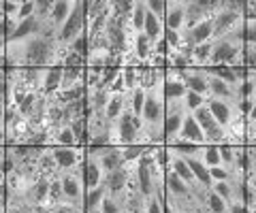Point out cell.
<instances>
[{
    "label": "cell",
    "instance_id": "33",
    "mask_svg": "<svg viewBox=\"0 0 256 213\" xmlns=\"http://www.w3.org/2000/svg\"><path fill=\"white\" fill-rule=\"evenodd\" d=\"M52 6H54V0H34V17L38 21H45L52 13Z\"/></svg>",
    "mask_w": 256,
    "mask_h": 213
},
{
    "label": "cell",
    "instance_id": "41",
    "mask_svg": "<svg viewBox=\"0 0 256 213\" xmlns=\"http://www.w3.org/2000/svg\"><path fill=\"white\" fill-rule=\"evenodd\" d=\"M4 141H6V132L4 128H0V149H4Z\"/></svg>",
    "mask_w": 256,
    "mask_h": 213
},
{
    "label": "cell",
    "instance_id": "16",
    "mask_svg": "<svg viewBox=\"0 0 256 213\" xmlns=\"http://www.w3.org/2000/svg\"><path fill=\"white\" fill-rule=\"evenodd\" d=\"M82 177H84V186L86 190H94L102 184V171L96 162V158L86 149V158H84V164H82Z\"/></svg>",
    "mask_w": 256,
    "mask_h": 213
},
{
    "label": "cell",
    "instance_id": "35",
    "mask_svg": "<svg viewBox=\"0 0 256 213\" xmlns=\"http://www.w3.org/2000/svg\"><path fill=\"white\" fill-rule=\"evenodd\" d=\"M146 2V9L150 13H154L156 17L164 19V11H166V0H143Z\"/></svg>",
    "mask_w": 256,
    "mask_h": 213
},
{
    "label": "cell",
    "instance_id": "31",
    "mask_svg": "<svg viewBox=\"0 0 256 213\" xmlns=\"http://www.w3.org/2000/svg\"><path fill=\"white\" fill-rule=\"evenodd\" d=\"M98 213H126V209H124V203H122L120 196L107 194L105 199H102V203H100Z\"/></svg>",
    "mask_w": 256,
    "mask_h": 213
},
{
    "label": "cell",
    "instance_id": "8",
    "mask_svg": "<svg viewBox=\"0 0 256 213\" xmlns=\"http://www.w3.org/2000/svg\"><path fill=\"white\" fill-rule=\"evenodd\" d=\"M50 154L56 162V169L62 175V173H70L82 169L84 158H86V147H60V145H52Z\"/></svg>",
    "mask_w": 256,
    "mask_h": 213
},
{
    "label": "cell",
    "instance_id": "20",
    "mask_svg": "<svg viewBox=\"0 0 256 213\" xmlns=\"http://www.w3.org/2000/svg\"><path fill=\"white\" fill-rule=\"evenodd\" d=\"M73 6H75V0H54V6H52V13H50V17H47V21H50L56 30H60L62 23L68 19Z\"/></svg>",
    "mask_w": 256,
    "mask_h": 213
},
{
    "label": "cell",
    "instance_id": "28",
    "mask_svg": "<svg viewBox=\"0 0 256 213\" xmlns=\"http://www.w3.org/2000/svg\"><path fill=\"white\" fill-rule=\"evenodd\" d=\"M198 158H201V162L205 164L207 169L212 167H218L220 162V152H218V145H203L201 147V154H198Z\"/></svg>",
    "mask_w": 256,
    "mask_h": 213
},
{
    "label": "cell",
    "instance_id": "39",
    "mask_svg": "<svg viewBox=\"0 0 256 213\" xmlns=\"http://www.w3.org/2000/svg\"><path fill=\"white\" fill-rule=\"evenodd\" d=\"M228 213H250V209H248V205L244 201H235L228 205Z\"/></svg>",
    "mask_w": 256,
    "mask_h": 213
},
{
    "label": "cell",
    "instance_id": "6",
    "mask_svg": "<svg viewBox=\"0 0 256 213\" xmlns=\"http://www.w3.org/2000/svg\"><path fill=\"white\" fill-rule=\"evenodd\" d=\"M164 124H162V145H173L178 143L180 130L184 126V120H186V107H184V98L182 100H164Z\"/></svg>",
    "mask_w": 256,
    "mask_h": 213
},
{
    "label": "cell",
    "instance_id": "43",
    "mask_svg": "<svg viewBox=\"0 0 256 213\" xmlns=\"http://www.w3.org/2000/svg\"><path fill=\"white\" fill-rule=\"evenodd\" d=\"M2 158H4V149H0V162H2Z\"/></svg>",
    "mask_w": 256,
    "mask_h": 213
},
{
    "label": "cell",
    "instance_id": "4",
    "mask_svg": "<svg viewBox=\"0 0 256 213\" xmlns=\"http://www.w3.org/2000/svg\"><path fill=\"white\" fill-rule=\"evenodd\" d=\"M109 139H111V145H116V147L134 145V143L143 145V143H141V139H143V124H141V117L134 115V113H130V111H124L114 124H111Z\"/></svg>",
    "mask_w": 256,
    "mask_h": 213
},
{
    "label": "cell",
    "instance_id": "1",
    "mask_svg": "<svg viewBox=\"0 0 256 213\" xmlns=\"http://www.w3.org/2000/svg\"><path fill=\"white\" fill-rule=\"evenodd\" d=\"M4 56L11 66H36L47 68L62 64L64 49L58 45V41H50L43 36H30L28 41L22 43H6Z\"/></svg>",
    "mask_w": 256,
    "mask_h": 213
},
{
    "label": "cell",
    "instance_id": "32",
    "mask_svg": "<svg viewBox=\"0 0 256 213\" xmlns=\"http://www.w3.org/2000/svg\"><path fill=\"white\" fill-rule=\"evenodd\" d=\"M141 213H164V201L162 196H150V199H143V209Z\"/></svg>",
    "mask_w": 256,
    "mask_h": 213
},
{
    "label": "cell",
    "instance_id": "13",
    "mask_svg": "<svg viewBox=\"0 0 256 213\" xmlns=\"http://www.w3.org/2000/svg\"><path fill=\"white\" fill-rule=\"evenodd\" d=\"M214 17H205L201 21L192 23L184 30V41H186L188 47H196V45H203V43H212L214 41Z\"/></svg>",
    "mask_w": 256,
    "mask_h": 213
},
{
    "label": "cell",
    "instance_id": "30",
    "mask_svg": "<svg viewBox=\"0 0 256 213\" xmlns=\"http://www.w3.org/2000/svg\"><path fill=\"white\" fill-rule=\"evenodd\" d=\"M64 203V194H62V184H60V175L50 179V192H47V205L54 207V205Z\"/></svg>",
    "mask_w": 256,
    "mask_h": 213
},
{
    "label": "cell",
    "instance_id": "26",
    "mask_svg": "<svg viewBox=\"0 0 256 213\" xmlns=\"http://www.w3.org/2000/svg\"><path fill=\"white\" fill-rule=\"evenodd\" d=\"M36 100H38V92L30 90L26 96L20 100V105L15 107V113H18L20 117H24V120H28V117L32 115V111H34V107H36Z\"/></svg>",
    "mask_w": 256,
    "mask_h": 213
},
{
    "label": "cell",
    "instance_id": "14",
    "mask_svg": "<svg viewBox=\"0 0 256 213\" xmlns=\"http://www.w3.org/2000/svg\"><path fill=\"white\" fill-rule=\"evenodd\" d=\"M164 28L184 32L186 30V0H166L164 11Z\"/></svg>",
    "mask_w": 256,
    "mask_h": 213
},
{
    "label": "cell",
    "instance_id": "9",
    "mask_svg": "<svg viewBox=\"0 0 256 213\" xmlns=\"http://www.w3.org/2000/svg\"><path fill=\"white\" fill-rule=\"evenodd\" d=\"M60 184H62L64 203H70V205H79V207H84L86 186H84L82 169L70 171V173H62V175H60Z\"/></svg>",
    "mask_w": 256,
    "mask_h": 213
},
{
    "label": "cell",
    "instance_id": "42",
    "mask_svg": "<svg viewBox=\"0 0 256 213\" xmlns=\"http://www.w3.org/2000/svg\"><path fill=\"white\" fill-rule=\"evenodd\" d=\"M4 179H6V175H4V171H2V169H0V186H2V184H4Z\"/></svg>",
    "mask_w": 256,
    "mask_h": 213
},
{
    "label": "cell",
    "instance_id": "40",
    "mask_svg": "<svg viewBox=\"0 0 256 213\" xmlns=\"http://www.w3.org/2000/svg\"><path fill=\"white\" fill-rule=\"evenodd\" d=\"M4 122H6V100L0 98V128H4Z\"/></svg>",
    "mask_w": 256,
    "mask_h": 213
},
{
    "label": "cell",
    "instance_id": "22",
    "mask_svg": "<svg viewBox=\"0 0 256 213\" xmlns=\"http://www.w3.org/2000/svg\"><path fill=\"white\" fill-rule=\"evenodd\" d=\"M124 111H128V96H126V94H111L105 111H102V113H105V117L111 124H114Z\"/></svg>",
    "mask_w": 256,
    "mask_h": 213
},
{
    "label": "cell",
    "instance_id": "3",
    "mask_svg": "<svg viewBox=\"0 0 256 213\" xmlns=\"http://www.w3.org/2000/svg\"><path fill=\"white\" fill-rule=\"evenodd\" d=\"M237 64H244V26L233 30L226 36H218L212 41L210 66H237Z\"/></svg>",
    "mask_w": 256,
    "mask_h": 213
},
{
    "label": "cell",
    "instance_id": "34",
    "mask_svg": "<svg viewBox=\"0 0 256 213\" xmlns=\"http://www.w3.org/2000/svg\"><path fill=\"white\" fill-rule=\"evenodd\" d=\"M205 102H207V98L198 96V94H194V92H186V94H184V107H186L188 113H192L198 107H203Z\"/></svg>",
    "mask_w": 256,
    "mask_h": 213
},
{
    "label": "cell",
    "instance_id": "36",
    "mask_svg": "<svg viewBox=\"0 0 256 213\" xmlns=\"http://www.w3.org/2000/svg\"><path fill=\"white\" fill-rule=\"evenodd\" d=\"M28 17H34V0H24V2H20L18 17H15V21H24Z\"/></svg>",
    "mask_w": 256,
    "mask_h": 213
},
{
    "label": "cell",
    "instance_id": "2",
    "mask_svg": "<svg viewBox=\"0 0 256 213\" xmlns=\"http://www.w3.org/2000/svg\"><path fill=\"white\" fill-rule=\"evenodd\" d=\"M164 94L162 83L146 90V100L141 109V124H143V145H162V124H164Z\"/></svg>",
    "mask_w": 256,
    "mask_h": 213
},
{
    "label": "cell",
    "instance_id": "25",
    "mask_svg": "<svg viewBox=\"0 0 256 213\" xmlns=\"http://www.w3.org/2000/svg\"><path fill=\"white\" fill-rule=\"evenodd\" d=\"M107 196V190L102 188V184L98 188H94V190H86V196H84V211L86 213H94L100 209V203L102 199Z\"/></svg>",
    "mask_w": 256,
    "mask_h": 213
},
{
    "label": "cell",
    "instance_id": "27",
    "mask_svg": "<svg viewBox=\"0 0 256 213\" xmlns=\"http://www.w3.org/2000/svg\"><path fill=\"white\" fill-rule=\"evenodd\" d=\"M148 147H150V145H139V143H134V145H124V147H120V152H122V158H124L126 164H134V162H139L141 158L146 156Z\"/></svg>",
    "mask_w": 256,
    "mask_h": 213
},
{
    "label": "cell",
    "instance_id": "12",
    "mask_svg": "<svg viewBox=\"0 0 256 213\" xmlns=\"http://www.w3.org/2000/svg\"><path fill=\"white\" fill-rule=\"evenodd\" d=\"M86 149L96 158V162H98L102 175H107V173H111V171L122 169L126 164L124 158H122V152H120V147H116V145H105V147H98V149L86 147Z\"/></svg>",
    "mask_w": 256,
    "mask_h": 213
},
{
    "label": "cell",
    "instance_id": "10",
    "mask_svg": "<svg viewBox=\"0 0 256 213\" xmlns=\"http://www.w3.org/2000/svg\"><path fill=\"white\" fill-rule=\"evenodd\" d=\"M242 26H244V15L233 11V9H228V6H224V2L220 0V9L214 15V32H216L214 38L226 36V34H230L233 30L242 28Z\"/></svg>",
    "mask_w": 256,
    "mask_h": 213
},
{
    "label": "cell",
    "instance_id": "21",
    "mask_svg": "<svg viewBox=\"0 0 256 213\" xmlns=\"http://www.w3.org/2000/svg\"><path fill=\"white\" fill-rule=\"evenodd\" d=\"M132 53H134V58L139 60V64H148L152 53H154V43H152L143 32L134 34V38H132Z\"/></svg>",
    "mask_w": 256,
    "mask_h": 213
},
{
    "label": "cell",
    "instance_id": "18",
    "mask_svg": "<svg viewBox=\"0 0 256 213\" xmlns=\"http://www.w3.org/2000/svg\"><path fill=\"white\" fill-rule=\"evenodd\" d=\"M186 162H188V167H190V171H192V175H194V179H196V186H198V192H207L212 188V175H210V169L205 167V164L201 162V158L198 156H188L186 158Z\"/></svg>",
    "mask_w": 256,
    "mask_h": 213
},
{
    "label": "cell",
    "instance_id": "11",
    "mask_svg": "<svg viewBox=\"0 0 256 213\" xmlns=\"http://www.w3.org/2000/svg\"><path fill=\"white\" fill-rule=\"evenodd\" d=\"M182 79L188 92H194L203 98H210V73L198 66H186L182 70Z\"/></svg>",
    "mask_w": 256,
    "mask_h": 213
},
{
    "label": "cell",
    "instance_id": "7",
    "mask_svg": "<svg viewBox=\"0 0 256 213\" xmlns=\"http://www.w3.org/2000/svg\"><path fill=\"white\" fill-rule=\"evenodd\" d=\"M190 115L194 117L198 126H201V130H203V135H205V143H207V145H224V143L235 145L233 137H230L228 132L224 130L222 126L214 120V115L210 113V109H207L205 105H203V107H198V109H194V111H192Z\"/></svg>",
    "mask_w": 256,
    "mask_h": 213
},
{
    "label": "cell",
    "instance_id": "15",
    "mask_svg": "<svg viewBox=\"0 0 256 213\" xmlns=\"http://www.w3.org/2000/svg\"><path fill=\"white\" fill-rule=\"evenodd\" d=\"M186 85L182 79V70L178 68H164V81H162V94L164 100H182L186 94Z\"/></svg>",
    "mask_w": 256,
    "mask_h": 213
},
{
    "label": "cell",
    "instance_id": "19",
    "mask_svg": "<svg viewBox=\"0 0 256 213\" xmlns=\"http://www.w3.org/2000/svg\"><path fill=\"white\" fill-rule=\"evenodd\" d=\"M62 90V64L56 66H47L45 75H43V83H41V92L43 96H54Z\"/></svg>",
    "mask_w": 256,
    "mask_h": 213
},
{
    "label": "cell",
    "instance_id": "17",
    "mask_svg": "<svg viewBox=\"0 0 256 213\" xmlns=\"http://www.w3.org/2000/svg\"><path fill=\"white\" fill-rule=\"evenodd\" d=\"M178 143H190V145H207L205 143V135L201 130V126L196 124V120L192 117L190 113L186 115L184 120V126L180 130V137H178ZM175 145V143H173Z\"/></svg>",
    "mask_w": 256,
    "mask_h": 213
},
{
    "label": "cell",
    "instance_id": "23",
    "mask_svg": "<svg viewBox=\"0 0 256 213\" xmlns=\"http://www.w3.org/2000/svg\"><path fill=\"white\" fill-rule=\"evenodd\" d=\"M162 32H164V21L156 17L154 13H146V23H143V34H146L152 43H158L162 38Z\"/></svg>",
    "mask_w": 256,
    "mask_h": 213
},
{
    "label": "cell",
    "instance_id": "38",
    "mask_svg": "<svg viewBox=\"0 0 256 213\" xmlns=\"http://www.w3.org/2000/svg\"><path fill=\"white\" fill-rule=\"evenodd\" d=\"M52 213H86L84 207L79 205H70V203H60V205H54Z\"/></svg>",
    "mask_w": 256,
    "mask_h": 213
},
{
    "label": "cell",
    "instance_id": "37",
    "mask_svg": "<svg viewBox=\"0 0 256 213\" xmlns=\"http://www.w3.org/2000/svg\"><path fill=\"white\" fill-rule=\"evenodd\" d=\"M210 175H212L214 184H216V181H226V179L233 177V175H230V171L226 167H222V164H218V167H212L210 169Z\"/></svg>",
    "mask_w": 256,
    "mask_h": 213
},
{
    "label": "cell",
    "instance_id": "29",
    "mask_svg": "<svg viewBox=\"0 0 256 213\" xmlns=\"http://www.w3.org/2000/svg\"><path fill=\"white\" fill-rule=\"evenodd\" d=\"M107 9H109V0H90V2H86V23L96 19Z\"/></svg>",
    "mask_w": 256,
    "mask_h": 213
},
{
    "label": "cell",
    "instance_id": "5",
    "mask_svg": "<svg viewBox=\"0 0 256 213\" xmlns=\"http://www.w3.org/2000/svg\"><path fill=\"white\" fill-rule=\"evenodd\" d=\"M86 34V2L82 0H75V6L73 11H70L68 19L62 23V28L58 30V36H56V41L62 49H66L70 47L79 36Z\"/></svg>",
    "mask_w": 256,
    "mask_h": 213
},
{
    "label": "cell",
    "instance_id": "24",
    "mask_svg": "<svg viewBox=\"0 0 256 213\" xmlns=\"http://www.w3.org/2000/svg\"><path fill=\"white\" fill-rule=\"evenodd\" d=\"M146 13H148L146 2H143V0H134L132 13H130V17H128V28H130L132 36L143 32V23H146Z\"/></svg>",
    "mask_w": 256,
    "mask_h": 213
}]
</instances>
